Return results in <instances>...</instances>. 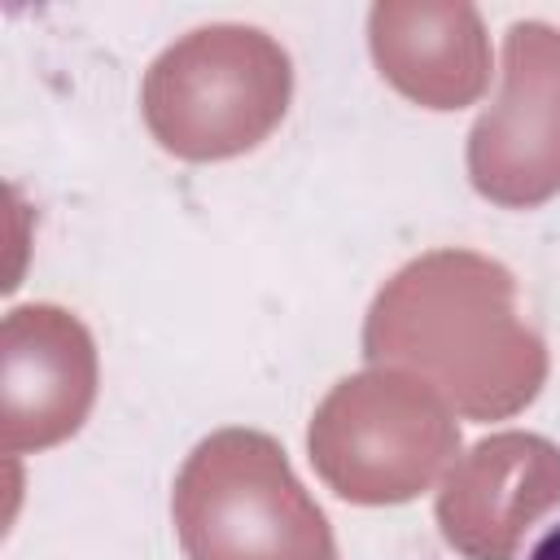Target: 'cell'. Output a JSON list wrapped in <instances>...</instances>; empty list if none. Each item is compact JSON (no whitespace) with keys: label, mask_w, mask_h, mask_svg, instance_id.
Here are the masks:
<instances>
[{"label":"cell","mask_w":560,"mask_h":560,"mask_svg":"<svg viewBox=\"0 0 560 560\" xmlns=\"http://www.w3.org/2000/svg\"><path fill=\"white\" fill-rule=\"evenodd\" d=\"M306 455L337 499L389 508L446 477L459 455V424L429 381L368 363L319 398L306 424Z\"/></svg>","instance_id":"obj_4"},{"label":"cell","mask_w":560,"mask_h":560,"mask_svg":"<svg viewBox=\"0 0 560 560\" xmlns=\"http://www.w3.org/2000/svg\"><path fill=\"white\" fill-rule=\"evenodd\" d=\"M560 503V446L503 429L451 459L438 486V529L464 560H516L525 529Z\"/></svg>","instance_id":"obj_7"},{"label":"cell","mask_w":560,"mask_h":560,"mask_svg":"<svg viewBox=\"0 0 560 560\" xmlns=\"http://www.w3.org/2000/svg\"><path fill=\"white\" fill-rule=\"evenodd\" d=\"M368 48L381 79L424 109H464L490 88V35L472 0H376Z\"/></svg>","instance_id":"obj_8"},{"label":"cell","mask_w":560,"mask_h":560,"mask_svg":"<svg viewBox=\"0 0 560 560\" xmlns=\"http://www.w3.org/2000/svg\"><path fill=\"white\" fill-rule=\"evenodd\" d=\"M525 560H560V525H551V529L534 542V551H529Z\"/></svg>","instance_id":"obj_9"},{"label":"cell","mask_w":560,"mask_h":560,"mask_svg":"<svg viewBox=\"0 0 560 560\" xmlns=\"http://www.w3.org/2000/svg\"><path fill=\"white\" fill-rule=\"evenodd\" d=\"M171 521L184 560H337L332 525L284 446L245 424L214 429L184 455Z\"/></svg>","instance_id":"obj_2"},{"label":"cell","mask_w":560,"mask_h":560,"mask_svg":"<svg viewBox=\"0 0 560 560\" xmlns=\"http://www.w3.org/2000/svg\"><path fill=\"white\" fill-rule=\"evenodd\" d=\"M468 179L508 210L560 192V26L516 18L503 31L499 96L468 127Z\"/></svg>","instance_id":"obj_5"},{"label":"cell","mask_w":560,"mask_h":560,"mask_svg":"<svg viewBox=\"0 0 560 560\" xmlns=\"http://www.w3.org/2000/svg\"><path fill=\"white\" fill-rule=\"evenodd\" d=\"M101 359L88 324L57 302L13 306L0 324V446L44 451L74 438L96 402Z\"/></svg>","instance_id":"obj_6"},{"label":"cell","mask_w":560,"mask_h":560,"mask_svg":"<svg viewBox=\"0 0 560 560\" xmlns=\"http://www.w3.org/2000/svg\"><path fill=\"white\" fill-rule=\"evenodd\" d=\"M363 359L429 381L455 416L508 420L551 372L547 341L516 306V276L477 249L407 258L363 315Z\"/></svg>","instance_id":"obj_1"},{"label":"cell","mask_w":560,"mask_h":560,"mask_svg":"<svg viewBox=\"0 0 560 560\" xmlns=\"http://www.w3.org/2000/svg\"><path fill=\"white\" fill-rule=\"evenodd\" d=\"M293 96L289 48L254 22H206L171 39L144 70L149 136L184 162H219L262 144Z\"/></svg>","instance_id":"obj_3"}]
</instances>
